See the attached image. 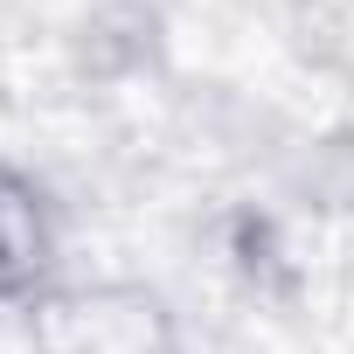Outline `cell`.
Instances as JSON below:
<instances>
[{
	"mask_svg": "<svg viewBox=\"0 0 354 354\" xmlns=\"http://www.w3.org/2000/svg\"><path fill=\"white\" fill-rule=\"evenodd\" d=\"M91 326H97V340H104V354H111V347H118V333H125V313L91 306ZM56 354H63V347H56ZM84 354H91V347H84ZM125 354H146V333H132V340H125Z\"/></svg>",
	"mask_w": 354,
	"mask_h": 354,
	"instance_id": "6da1fadb",
	"label": "cell"
}]
</instances>
